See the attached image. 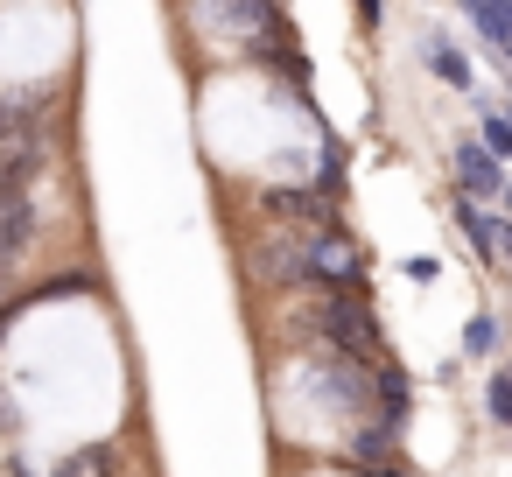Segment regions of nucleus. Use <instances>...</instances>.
<instances>
[{
	"label": "nucleus",
	"instance_id": "f257e3e1",
	"mask_svg": "<svg viewBox=\"0 0 512 477\" xmlns=\"http://www.w3.org/2000/svg\"><path fill=\"white\" fill-rule=\"evenodd\" d=\"M449 225L470 239V253L484 267H512V218L491 204V197H470V190H449Z\"/></svg>",
	"mask_w": 512,
	"mask_h": 477
},
{
	"label": "nucleus",
	"instance_id": "f03ea898",
	"mask_svg": "<svg viewBox=\"0 0 512 477\" xmlns=\"http://www.w3.org/2000/svg\"><path fill=\"white\" fill-rule=\"evenodd\" d=\"M414 64H421L442 92H456V99H470V92H477V64H470V50H463L449 29H435V22H428V29H414Z\"/></svg>",
	"mask_w": 512,
	"mask_h": 477
},
{
	"label": "nucleus",
	"instance_id": "7ed1b4c3",
	"mask_svg": "<svg viewBox=\"0 0 512 477\" xmlns=\"http://www.w3.org/2000/svg\"><path fill=\"white\" fill-rule=\"evenodd\" d=\"M442 162H449V190H470V197H498L505 190V169H512V162H498L484 148V134H456Z\"/></svg>",
	"mask_w": 512,
	"mask_h": 477
},
{
	"label": "nucleus",
	"instance_id": "20e7f679",
	"mask_svg": "<svg viewBox=\"0 0 512 477\" xmlns=\"http://www.w3.org/2000/svg\"><path fill=\"white\" fill-rule=\"evenodd\" d=\"M505 344H512V323H505L498 309H470L463 330H456V358H463V365H491Z\"/></svg>",
	"mask_w": 512,
	"mask_h": 477
},
{
	"label": "nucleus",
	"instance_id": "39448f33",
	"mask_svg": "<svg viewBox=\"0 0 512 477\" xmlns=\"http://www.w3.org/2000/svg\"><path fill=\"white\" fill-rule=\"evenodd\" d=\"M484 421L498 428V435H512V344L491 358V372H484Z\"/></svg>",
	"mask_w": 512,
	"mask_h": 477
},
{
	"label": "nucleus",
	"instance_id": "423d86ee",
	"mask_svg": "<svg viewBox=\"0 0 512 477\" xmlns=\"http://www.w3.org/2000/svg\"><path fill=\"white\" fill-rule=\"evenodd\" d=\"M470 113H477V134H484V148H491L498 162H512V113H505V106H498L484 85L470 92Z\"/></svg>",
	"mask_w": 512,
	"mask_h": 477
},
{
	"label": "nucleus",
	"instance_id": "0eeeda50",
	"mask_svg": "<svg viewBox=\"0 0 512 477\" xmlns=\"http://www.w3.org/2000/svg\"><path fill=\"white\" fill-rule=\"evenodd\" d=\"M400 274H407L414 288H435V281H442V260H435V253H407V260H400Z\"/></svg>",
	"mask_w": 512,
	"mask_h": 477
},
{
	"label": "nucleus",
	"instance_id": "6e6552de",
	"mask_svg": "<svg viewBox=\"0 0 512 477\" xmlns=\"http://www.w3.org/2000/svg\"><path fill=\"white\" fill-rule=\"evenodd\" d=\"M351 8H358V29H365V36H379V22H386V0H351Z\"/></svg>",
	"mask_w": 512,
	"mask_h": 477
},
{
	"label": "nucleus",
	"instance_id": "1a4fd4ad",
	"mask_svg": "<svg viewBox=\"0 0 512 477\" xmlns=\"http://www.w3.org/2000/svg\"><path fill=\"white\" fill-rule=\"evenodd\" d=\"M491 204H498V211H505V218H512V169H505V190H498V197H491Z\"/></svg>",
	"mask_w": 512,
	"mask_h": 477
},
{
	"label": "nucleus",
	"instance_id": "9d476101",
	"mask_svg": "<svg viewBox=\"0 0 512 477\" xmlns=\"http://www.w3.org/2000/svg\"><path fill=\"white\" fill-rule=\"evenodd\" d=\"M498 106H505V113H512V85H505V99H498Z\"/></svg>",
	"mask_w": 512,
	"mask_h": 477
},
{
	"label": "nucleus",
	"instance_id": "9b49d317",
	"mask_svg": "<svg viewBox=\"0 0 512 477\" xmlns=\"http://www.w3.org/2000/svg\"><path fill=\"white\" fill-rule=\"evenodd\" d=\"M505 8H512V0H505Z\"/></svg>",
	"mask_w": 512,
	"mask_h": 477
}]
</instances>
